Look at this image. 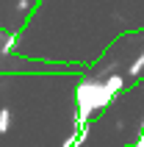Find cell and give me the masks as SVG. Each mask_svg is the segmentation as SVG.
Returning a JSON list of instances; mask_svg holds the SVG:
<instances>
[{
	"instance_id": "cell-1",
	"label": "cell",
	"mask_w": 144,
	"mask_h": 147,
	"mask_svg": "<svg viewBox=\"0 0 144 147\" xmlns=\"http://www.w3.org/2000/svg\"><path fill=\"white\" fill-rule=\"evenodd\" d=\"M8 125H11V111L3 108V111H0V131H8Z\"/></svg>"
}]
</instances>
